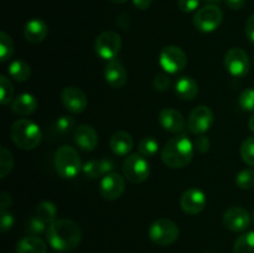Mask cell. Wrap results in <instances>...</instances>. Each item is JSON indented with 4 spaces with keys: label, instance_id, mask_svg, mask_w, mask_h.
Wrapping results in <instances>:
<instances>
[{
    "label": "cell",
    "instance_id": "41",
    "mask_svg": "<svg viewBox=\"0 0 254 253\" xmlns=\"http://www.w3.org/2000/svg\"><path fill=\"white\" fill-rule=\"evenodd\" d=\"M245 31H246V36L248 37V40L254 44V14L247 20V22H246Z\"/></svg>",
    "mask_w": 254,
    "mask_h": 253
},
{
    "label": "cell",
    "instance_id": "18",
    "mask_svg": "<svg viewBox=\"0 0 254 253\" xmlns=\"http://www.w3.org/2000/svg\"><path fill=\"white\" fill-rule=\"evenodd\" d=\"M104 78L107 83L113 88H122L128 81V73L122 62H119L118 60H112L108 61L104 69Z\"/></svg>",
    "mask_w": 254,
    "mask_h": 253
},
{
    "label": "cell",
    "instance_id": "3",
    "mask_svg": "<svg viewBox=\"0 0 254 253\" xmlns=\"http://www.w3.org/2000/svg\"><path fill=\"white\" fill-rule=\"evenodd\" d=\"M10 136L17 148L22 150H32L37 148L42 140L40 126L30 119H17L10 126Z\"/></svg>",
    "mask_w": 254,
    "mask_h": 253
},
{
    "label": "cell",
    "instance_id": "13",
    "mask_svg": "<svg viewBox=\"0 0 254 253\" xmlns=\"http://www.w3.org/2000/svg\"><path fill=\"white\" fill-rule=\"evenodd\" d=\"M126 190V181L122 175L118 173L107 174L101 179V185H99V192L102 197L106 200L113 201L121 197Z\"/></svg>",
    "mask_w": 254,
    "mask_h": 253
},
{
    "label": "cell",
    "instance_id": "15",
    "mask_svg": "<svg viewBox=\"0 0 254 253\" xmlns=\"http://www.w3.org/2000/svg\"><path fill=\"white\" fill-rule=\"evenodd\" d=\"M223 225L232 232H243L251 225V216L243 207L233 206L223 213Z\"/></svg>",
    "mask_w": 254,
    "mask_h": 253
},
{
    "label": "cell",
    "instance_id": "47",
    "mask_svg": "<svg viewBox=\"0 0 254 253\" xmlns=\"http://www.w3.org/2000/svg\"><path fill=\"white\" fill-rule=\"evenodd\" d=\"M109 1L114 2V4H124V2L128 1V0H109Z\"/></svg>",
    "mask_w": 254,
    "mask_h": 253
},
{
    "label": "cell",
    "instance_id": "10",
    "mask_svg": "<svg viewBox=\"0 0 254 253\" xmlns=\"http://www.w3.org/2000/svg\"><path fill=\"white\" fill-rule=\"evenodd\" d=\"M223 63H225V67L228 73L231 76L236 77V78L245 77L250 72L251 68L250 57H248L247 52L245 50L240 49V47L231 49L226 54Z\"/></svg>",
    "mask_w": 254,
    "mask_h": 253
},
{
    "label": "cell",
    "instance_id": "23",
    "mask_svg": "<svg viewBox=\"0 0 254 253\" xmlns=\"http://www.w3.org/2000/svg\"><path fill=\"white\" fill-rule=\"evenodd\" d=\"M16 253H47V246L37 236H25L17 242Z\"/></svg>",
    "mask_w": 254,
    "mask_h": 253
},
{
    "label": "cell",
    "instance_id": "39",
    "mask_svg": "<svg viewBox=\"0 0 254 253\" xmlns=\"http://www.w3.org/2000/svg\"><path fill=\"white\" fill-rule=\"evenodd\" d=\"M193 146H195L196 150L201 154H205L210 150V146H211V141L207 136L205 135H198L196 138L195 143H193Z\"/></svg>",
    "mask_w": 254,
    "mask_h": 253
},
{
    "label": "cell",
    "instance_id": "26",
    "mask_svg": "<svg viewBox=\"0 0 254 253\" xmlns=\"http://www.w3.org/2000/svg\"><path fill=\"white\" fill-rule=\"evenodd\" d=\"M233 253H254V231L243 233L236 240Z\"/></svg>",
    "mask_w": 254,
    "mask_h": 253
},
{
    "label": "cell",
    "instance_id": "30",
    "mask_svg": "<svg viewBox=\"0 0 254 253\" xmlns=\"http://www.w3.org/2000/svg\"><path fill=\"white\" fill-rule=\"evenodd\" d=\"M14 97V86L6 76H0V102L2 106H6Z\"/></svg>",
    "mask_w": 254,
    "mask_h": 253
},
{
    "label": "cell",
    "instance_id": "28",
    "mask_svg": "<svg viewBox=\"0 0 254 253\" xmlns=\"http://www.w3.org/2000/svg\"><path fill=\"white\" fill-rule=\"evenodd\" d=\"M14 168V158L12 154L6 149V146H0V179H5Z\"/></svg>",
    "mask_w": 254,
    "mask_h": 253
},
{
    "label": "cell",
    "instance_id": "40",
    "mask_svg": "<svg viewBox=\"0 0 254 253\" xmlns=\"http://www.w3.org/2000/svg\"><path fill=\"white\" fill-rule=\"evenodd\" d=\"M14 216L11 215L10 212H7V211H2L1 212V217H0V227H1V231L2 232H6V231H9L10 228L14 226Z\"/></svg>",
    "mask_w": 254,
    "mask_h": 253
},
{
    "label": "cell",
    "instance_id": "21",
    "mask_svg": "<svg viewBox=\"0 0 254 253\" xmlns=\"http://www.w3.org/2000/svg\"><path fill=\"white\" fill-rule=\"evenodd\" d=\"M37 108V99L31 93H21L12 101L11 109L16 116L27 117Z\"/></svg>",
    "mask_w": 254,
    "mask_h": 253
},
{
    "label": "cell",
    "instance_id": "12",
    "mask_svg": "<svg viewBox=\"0 0 254 253\" xmlns=\"http://www.w3.org/2000/svg\"><path fill=\"white\" fill-rule=\"evenodd\" d=\"M61 102L67 111L74 114L82 113L88 106L86 93L76 86H67L62 89Z\"/></svg>",
    "mask_w": 254,
    "mask_h": 253
},
{
    "label": "cell",
    "instance_id": "38",
    "mask_svg": "<svg viewBox=\"0 0 254 253\" xmlns=\"http://www.w3.org/2000/svg\"><path fill=\"white\" fill-rule=\"evenodd\" d=\"M179 9L183 12H192L196 11L200 5V0H178Z\"/></svg>",
    "mask_w": 254,
    "mask_h": 253
},
{
    "label": "cell",
    "instance_id": "25",
    "mask_svg": "<svg viewBox=\"0 0 254 253\" xmlns=\"http://www.w3.org/2000/svg\"><path fill=\"white\" fill-rule=\"evenodd\" d=\"M35 216L39 217L41 221H44L47 226H50L52 222L57 220V207L55 206L54 202L42 201V202L37 205L36 210H35Z\"/></svg>",
    "mask_w": 254,
    "mask_h": 253
},
{
    "label": "cell",
    "instance_id": "46",
    "mask_svg": "<svg viewBox=\"0 0 254 253\" xmlns=\"http://www.w3.org/2000/svg\"><path fill=\"white\" fill-rule=\"evenodd\" d=\"M206 2H208V4H212V5H216V4H220L222 0H205Z\"/></svg>",
    "mask_w": 254,
    "mask_h": 253
},
{
    "label": "cell",
    "instance_id": "48",
    "mask_svg": "<svg viewBox=\"0 0 254 253\" xmlns=\"http://www.w3.org/2000/svg\"><path fill=\"white\" fill-rule=\"evenodd\" d=\"M252 218H253V223H254V211H253V215H252Z\"/></svg>",
    "mask_w": 254,
    "mask_h": 253
},
{
    "label": "cell",
    "instance_id": "44",
    "mask_svg": "<svg viewBox=\"0 0 254 253\" xmlns=\"http://www.w3.org/2000/svg\"><path fill=\"white\" fill-rule=\"evenodd\" d=\"M134 5H135L138 9L140 10H146L148 7H150L153 0H133Z\"/></svg>",
    "mask_w": 254,
    "mask_h": 253
},
{
    "label": "cell",
    "instance_id": "2",
    "mask_svg": "<svg viewBox=\"0 0 254 253\" xmlns=\"http://www.w3.org/2000/svg\"><path fill=\"white\" fill-rule=\"evenodd\" d=\"M195 153L192 141L185 134L173 136L161 149V160L166 166L173 169H181L191 163Z\"/></svg>",
    "mask_w": 254,
    "mask_h": 253
},
{
    "label": "cell",
    "instance_id": "16",
    "mask_svg": "<svg viewBox=\"0 0 254 253\" xmlns=\"http://www.w3.org/2000/svg\"><path fill=\"white\" fill-rule=\"evenodd\" d=\"M158 121L164 130L178 134L185 129V119L183 114L174 108H164L159 113Z\"/></svg>",
    "mask_w": 254,
    "mask_h": 253
},
{
    "label": "cell",
    "instance_id": "20",
    "mask_svg": "<svg viewBox=\"0 0 254 253\" xmlns=\"http://www.w3.org/2000/svg\"><path fill=\"white\" fill-rule=\"evenodd\" d=\"M133 136L123 130L116 131V133L111 136V140H109L111 150L113 151V154H116V155L118 156L128 155L131 151V149H133Z\"/></svg>",
    "mask_w": 254,
    "mask_h": 253
},
{
    "label": "cell",
    "instance_id": "42",
    "mask_svg": "<svg viewBox=\"0 0 254 253\" xmlns=\"http://www.w3.org/2000/svg\"><path fill=\"white\" fill-rule=\"evenodd\" d=\"M11 205V197H10L9 193L6 192H1L0 195V210L2 211H6V208Z\"/></svg>",
    "mask_w": 254,
    "mask_h": 253
},
{
    "label": "cell",
    "instance_id": "31",
    "mask_svg": "<svg viewBox=\"0 0 254 253\" xmlns=\"http://www.w3.org/2000/svg\"><path fill=\"white\" fill-rule=\"evenodd\" d=\"M74 128V119L69 116H61L54 124V130L60 135H67Z\"/></svg>",
    "mask_w": 254,
    "mask_h": 253
},
{
    "label": "cell",
    "instance_id": "24",
    "mask_svg": "<svg viewBox=\"0 0 254 253\" xmlns=\"http://www.w3.org/2000/svg\"><path fill=\"white\" fill-rule=\"evenodd\" d=\"M7 73L14 81L25 82L31 77V67L22 60H14L12 62H10Z\"/></svg>",
    "mask_w": 254,
    "mask_h": 253
},
{
    "label": "cell",
    "instance_id": "17",
    "mask_svg": "<svg viewBox=\"0 0 254 253\" xmlns=\"http://www.w3.org/2000/svg\"><path fill=\"white\" fill-rule=\"evenodd\" d=\"M73 139L76 145L84 151H92L98 145V134L96 129L88 124H81L74 129Z\"/></svg>",
    "mask_w": 254,
    "mask_h": 253
},
{
    "label": "cell",
    "instance_id": "32",
    "mask_svg": "<svg viewBox=\"0 0 254 253\" xmlns=\"http://www.w3.org/2000/svg\"><path fill=\"white\" fill-rule=\"evenodd\" d=\"M236 184L242 190H251L254 188V170L245 169L236 176Z\"/></svg>",
    "mask_w": 254,
    "mask_h": 253
},
{
    "label": "cell",
    "instance_id": "4",
    "mask_svg": "<svg viewBox=\"0 0 254 253\" xmlns=\"http://www.w3.org/2000/svg\"><path fill=\"white\" fill-rule=\"evenodd\" d=\"M54 163L57 174L64 179L76 178L82 170L81 158L76 149L69 145H62L57 149Z\"/></svg>",
    "mask_w": 254,
    "mask_h": 253
},
{
    "label": "cell",
    "instance_id": "36",
    "mask_svg": "<svg viewBox=\"0 0 254 253\" xmlns=\"http://www.w3.org/2000/svg\"><path fill=\"white\" fill-rule=\"evenodd\" d=\"M82 171L84 175L89 179H98L103 178V173H102L101 161L99 160H89L82 166Z\"/></svg>",
    "mask_w": 254,
    "mask_h": 253
},
{
    "label": "cell",
    "instance_id": "43",
    "mask_svg": "<svg viewBox=\"0 0 254 253\" xmlns=\"http://www.w3.org/2000/svg\"><path fill=\"white\" fill-rule=\"evenodd\" d=\"M225 2L230 9L238 10L243 7V5L246 4V0H225Z\"/></svg>",
    "mask_w": 254,
    "mask_h": 253
},
{
    "label": "cell",
    "instance_id": "45",
    "mask_svg": "<svg viewBox=\"0 0 254 253\" xmlns=\"http://www.w3.org/2000/svg\"><path fill=\"white\" fill-rule=\"evenodd\" d=\"M248 126H250L251 131H253V133H254V114L252 117H251L250 121H248Z\"/></svg>",
    "mask_w": 254,
    "mask_h": 253
},
{
    "label": "cell",
    "instance_id": "27",
    "mask_svg": "<svg viewBox=\"0 0 254 253\" xmlns=\"http://www.w3.org/2000/svg\"><path fill=\"white\" fill-rule=\"evenodd\" d=\"M159 151V141L154 136H144L138 145V153L145 158H151Z\"/></svg>",
    "mask_w": 254,
    "mask_h": 253
},
{
    "label": "cell",
    "instance_id": "9",
    "mask_svg": "<svg viewBox=\"0 0 254 253\" xmlns=\"http://www.w3.org/2000/svg\"><path fill=\"white\" fill-rule=\"evenodd\" d=\"M122 49L121 35L114 31H103L94 41V51L101 59L112 61L116 60Z\"/></svg>",
    "mask_w": 254,
    "mask_h": 253
},
{
    "label": "cell",
    "instance_id": "14",
    "mask_svg": "<svg viewBox=\"0 0 254 253\" xmlns=\"http://www.w3.org/2000/svg\"><path fill=\"white\" fill-rule=\"evenodd\" d=\"M207 203L205 192L197 188H191L181 195L180 206L188 215H197L202 212Z\"/></svg>",
    "mask_w": 254,
    "mask_h": 253
},
{
    "label": "cell",
    "instance_id": "11",
    "mask_svg": "<svg viewBox=\"0 0 254 253\" xmlns=\"http://www.w3.org/2000/svg\"><path fill=\"white\" fill-rule=\"evenodd\" d=\"M213 119V112L207 106L195 107L188 119L189 130L195 135H203L212 126Z\"/></svg>",
    "mask_w": 254,
    "mask_h": 253
},
{
    "label": "cell",
    "instance_id": "35",
    "mask_svg": "<svg viewBox=\"0 0 254 253\" xmlns=\"http://www.w3.org/2000/svg\"><path fill=\"white\" fill-rule=\"evenodd\" d=\"M238 104L246 112H254V88H246L238 97Z\"/></svg>",
    "mask_w": 254,
    "mask_h": 253
},
{
    "label": "cell",
    "instance_id": "29",
    "mask_svg": "<svg viewBox=\"0 0 254 253\" xmlns=\"http://www.w3.org/2000/svg\"><path fill=\"white\" fill-rule=\"evenodd\" d=\"M14 55V42L10 35L6 32L0 34V61L2 63L9 61Z\"/></svg>",
    "mask_w": 254,
    "mask_h": 253
},
{
    "label": "cell",
    "instance_id": "8",
    "mask_svg": "<svg viewBox=\"0 0 254 253\" xmlns=\"http://www.w3.org/2000/svg\"><path fill=\"white\" fill-rule=\"evenodd\" d=\"M223 20V12L217 5L208 4L196 11L193 25L201 32H212L220 27Z\"/></svg>",
    "mask_w": 254,
    "mask_h": 253
},
{
    "label": "cell",
    "instance_id": "33",
    "mask_svg": "<svg viewBox=\"0 0 254 253\" xmlns=\"http://www.w3.org/2000/svg\"><path fill=\"white\" fill-rule=\"evenodd\" d=\"M241 156L248 165L254 166V136L246 139L241 145Z\"/></svg>",
    "mask_w": 254,
    "mask_h": 253
},
{
    "label": "cell",
    "instance_id": "1",
    "mask_svg": "<svg viewBox=\"0 0 254 253\" xmlns=\"http://www.w3.org/2000/svg\"><path fill=\"white\" fill-rule=\"evenodd\" d=\"M46 240L54 250L69 252L77 248L82 240V231L78 223L68 218H57L47 227Z\"/></svg>",
    "mask_w": 254,
    "mask_h": 253
},
{
    "label": "cell",
    "instance_id": "6",
    "mask_svg": "<svg viewBox=\"0 0 254 253\" xmlns=\"http://www.w3.org/2000/svg\"><path fill=\"white\" fill-rule=\"evenodd\" d=\"M159 64L165 73L178 74L185 69L188 57L183 49L175 45H168L159 54Z\"/></svg>",
    "mask_w": 254,
    "mask_h": 253
},
{
    "label": "cell",
    "instance_id": "5",
    "mask_svg": "<svg viewBox=\"0 0 254 253\" xmlns=\"http://www.w3.org/2000/svg\"><path fill=\"white\" fill-rule=\"evenodd\" d=\"M180 235L179 226L169 218H159L154 221L148 228V236L155 245H173Z\"/></svg>",
    "mask_w": 254,
    "mask_h": 253
},
{
    "label": "cell",
    "instance_id": "34",
    "mask_svg": "<svg viewBox=\"0 0 254 253\" xmlns=\"http://www.w3.org/2000/svg\"><path fill=\"white\" fill-rule=\"evenodd\" d=\"M47 227H49V226H47L44 221H41L39 217H36V216L34 215L31 218H29V220H27L25 230H26V232L29 233V235L37 236V235H41V233L46 232Z\"/></svg>",
    "mask_w": 254,
    "mask_h": 253
},
{
    "label": "cell",
    "instance_id": "7",
    "mask_svg": "<svg viewBox=\"0 0 254 253\" xmlns=\"http://www.w3.org/2000/svg\"><path fill=\"white\" fill-rule=\"evenodd\" d=\"M124 176L133 184H141L150 175V165L141 154H130L122 165Z\"/></svg>",
    "mask_w": 254,
    "mask_h": 253
},
{
    "label": "cell",
    "instance_id": "19",
    "mask_svg": "<svg viewBox=\"0 0 254 253\" xmlns=\"http://www.w3.org/2000/svg\"><path fill=\"white\" fill-rule=\"evenodd\" d=\"M49 34V27L46 22L41 19H31L26 22L24 27V36L26 41L31 44H40L44 41Z\"/></svg>",
    "mask_w": 254,
    "mask_h": 253
},
{
    "label": "cell",
    "instance_id": "37",
    "mask_svg": "<svg viewBox=\"0 0 254 253\" xmlns=\"http://www.w3.org/2000/svg\"><path fill=\"white\" fill-rule=\"evenodd\" d=\"M153 86L155 91L165 92L170 87V78L168 73H158L153 79Z\"/></svg>",
    "mask_w": 254,
    "mask_h": 253
},
{
    "label": "cell",
    "instance_id": "22",
    "mask_svg": "<svg viewBox=\"0 0 254 253\" xmlns=\"http://www.w3.org/2000/svg\"><path fill=\"white\" fill-rule=\"evenodd\" d=\"M175 92L181 99L192 101L198 94V84L192 77L183 76L176 81Z\"/></svg>",
    "mask_w": 254,
    "mask_h": 253
}]
</instances>
